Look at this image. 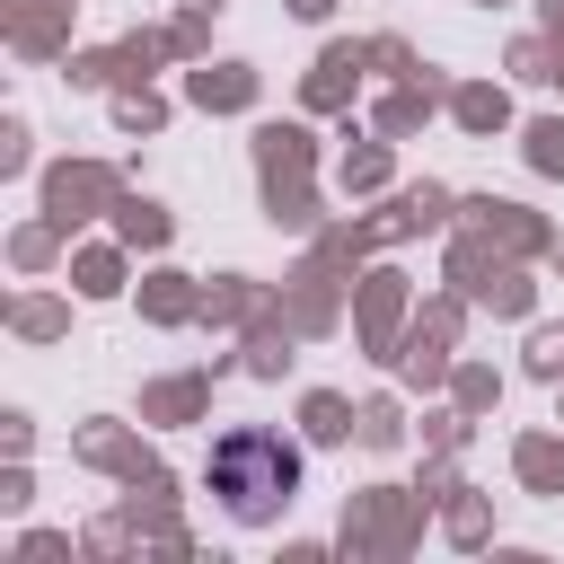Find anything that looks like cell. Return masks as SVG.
Instances as JSON below:
<instances>
[{
    "instance_id": "6da1fadb",
    "label": "cell",
    "mask_w": 564,
    "mask_h": 564,
    "mask_svg": "<svg viewBox=\"0 0 564 564\" xmlns=\"http://www.w3.org/2000/svg\"><path fill=\"white\" fill-rule=\"evenodd\" d=\"M212 494H220V511L238 520V529H273L282 511H291V494H300V476H308V458L282 441V432H256V423H238V432H220L212 441Z\"/></svg>"
}]
</instances>
